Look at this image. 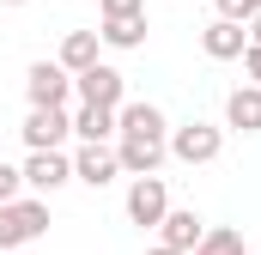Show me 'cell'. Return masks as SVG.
Masks as SVG:
<instances>
[{
    "mask_svg": "<svg viewBox=\"0 0 261 255\" xmlns=\"http://www.w3.org/2000/svg\"><path fill=\"white\" fill-rule=\"evenodd\" d=\"M116 158L128 176H152L170 158V122L158 104H122L116 110Z\"/></svg>",
    "mask_w": 261,
    "mask_h": 255,
    "instance_id": "6da1fadb",
    "label": "cell"
},
{
    "mask_svg": "<svg viewBox=\"0 0 261 255\" xmlns=\"http://www.w3.org/2000/svg\"><path fill=\"white\" fill-rule=\"evenodd\" d=\"M49 231V200L43 194H18L0 207V249H24Z\"/></svg>",
    "mask_w": 261,
    "mask_h": 255,
    "instance_id": "7a4b0ae2",
    "label": "cell"
},
{
    "mask_svg": "<svg viewBox=\"0 0 261 255\" xmlns=\"http://www.w3.org/2000/svg\"><path fill=\"white\" fill-rule=\"evenodd\" d=\"M24 97L37 110H67L73 104V73L61 61H31L24 67Z\"/></svg>",
    "mask_w": 261,
    "mask_h": 255,
    "instance_id": "3957f363",
    "label": "cell"
},
{
    "mask_svg": "<svg viewBox=\"0 0 261 255\" xmlns=\"http://www.w3.org/2000/svg\"><path fill=\"white\" fill-rule=\"evenodd\" d=\"M219 152H225V128H213V122L170 128V158H176V164H213Z\"/></svg>",
    "mask_w": 261,
    "mask_h": 255,
    "instance_id": "277c9868",
    "label": "cell"
},
{
    "mask_svg": "<svg viewBox=\"0 0 261 255\" xmlns=\"http://www.w3.org/2000/svg\"><path fill=\"white\" fill-rule=\"evenodd\" d=\"M73 97H79V104H103V110H122V104H128V79H122L116 67L91 61L85 73H73Z\"/></svg>",
    "mask_w": 261,
    "mask_h": 255,
    "instance_id": "5b68a950",
    "label": "cell"
},
{
    "mask_svg": "<svg viewBox=\"0 0 261 255\" xmlns=\"http://www.w3.org/2000/svg\"><path fill=\"white\" fill-rule=\"evenodd\" d=\"M116 176H122L116 146H103V140H79V152H73V183H85V189H110Z\"/></svg>",
    "mask_w": 261,
    "mask_h": 255,
    "instance_id": "8992f818",
    "label": "cell"
},
{
    "mask_svg": "<svg viewBox=\"0 0 261 255\" xmlns=\"http://www.w3.org/2000/svg\"><path fill=\"white\" fill-rule=\"evenodd\" d=\"M73 183V158H67L61 146H43V152H31L24 158V189L31 194H55Z\"/></svg>",
    "mask_w": 261,
    "mask_h": 255,
    "instance_id": "52a82bcc",
    "label": "cell"
},
{
    "mask_svg": "<svg viewBox=\"0 0 261 255\" xmlns=\"http://www.w3.org/2000/svg\"><path fill=\"white\" fill-rule=\"evenodd\" d=\"M170 213V189H164V176L152 170V176H134L128 189V219L140 225V231H158V219Z\"/></svg>",
    "mask_w": 261,
    "mask_h": 255,
    "instance_id": "ba28073f",
    "label": "cell"
},
{
    "mask_svg": "<svg viewBox=\"0 0 261 255\" xmlns=\"http://www.w3.org/2000/svg\"><path fill=\"white\" fill-rule=\"evenodd\" d=\"M200 49H206V61H237V55L249 49V24H237V18H213V24L200 31Z\"/></svg>",
    "mask_w": 261,
    "mask_h": 255,
    "instance_id": "9c48e42d",
    "label": "cell"
},
{
    "mask_svg": "<svg viewBox=\"0 0 261 255\" xmlns=\"http://www.w3.org/2000/svg\"><path fill=\"white\" fill-rule=\"evenodd\" d=\"M18 134H24L31 152H43V146H61L67 134H73V116H67V110H37V104H31V116H24Z\"/></svg>",
    "mask_w": 261,
    "mask_h": 255,
    "instance_id": "30bf717a",
    "label": "cell"
},
{
    "mask_svg": "<svg viewBox=\"0 0 261 255\" xmlns=\"http://www.w3.org/2000/svg\"><path fill=\"white\" fill-rule=\"evenodd\" d=\"M200 231H206V219H200L195 207H170V213L158 219V243H170V249H189V255H195Z\"/></svg>",
    "mask_w": 261,
    "mask_h": 255,
    "instance_id": "8fae6325",
    "label": "cell"
},
{
    "mask_svg": "<svg viewBox=\"0 0 261 255\" xmlns=\"http://www.w3.org/2000/svg\"><path fill=\"white\" fill-rule=\"evenodd\" d=\"M225 128L237 134H261V85H237L225 97Z\"/></svg>",
    "mask_w": 261,
    "mask_h": 255,
    "instance_id": "7c38bea8",
    "label": "cell"
},
{
    "mask_svg": "<svg viewBox=\"0 0 261 255\" xmlns=\"http://www.w3.org/2000/svg\"><path fill=\"white\" fill-rule=\"evenodd\" d=\"M97 49H103V37H97V31H67V37H61V55H55V61H61L67 73H85V67L97 61Z\"/></svg>",
    "mask_w": 261,
    "mask_h": 255,
    "instance_id": "4fadbf2b",
    "label": "cell"
},
{
    "mask_svg": "<svg viewBox=\"0 0 261 255\" xmlns=\"http://www.w3.org/2000/svg\"><path fill=\"white\" fill-rule=\"evenodd\" d=\"M103 49H146V12H134V18H103Z\"/></svg>",
    "mask_w": 261,
    "mask_h": 255,
    "instance_id": "5bb4252c",
    "label": "cell"
},
{
    "mask_svg": "<svg viewBox=\"0 0 261 255\" xmlns=\"http://www.w3.org/2000/svg\"><path fill=\"white\" fill-rule=\"evenodd\" d=\"M73 134H79V140H110V134H116V110L79 104V110H73Z\"/></svg>",
    "mask_w": 261,
    "mask_h": 255,
    "instance_id": "9a60e30c",
    "label": "cell"
},
{
    "mask_svg": "<svg viewBox=\"0 0 261 255\" xmlns=\"http://www.w3.org/2000/svg\"><path fill=\"white\" fill-rule=\"evenodd\" d=\"M195 255H249V249H243V231H237V225H206Z\"/></svg>",
    "mask_w": 261,
    "mask_h": 255,
    "instance_id": "2e32d148",
    "label": "cell"
},
{
    "mask_svg": "<svg viewBox=\"0 0 261 255\" xmlns=\"http://www.w3.org/2000/svg\"><path fill=\"white\" fill-rule=\"evenodd\" d=\"M213 6H219V18H237V24H249L261 12V0H213Z\"/></svg>",
    "mask_w": 261,
    "mask_h": 255,
    "instance_id": "e0dca14e",
    "label": "cell"
},
{
    "mask_svg": "<svg viewBox=\"0 0 261 255\" xmlns=\"http://www.w3.org/2000/svg\"><path fill=\"white\" fill-rule=\"evenodd\" d=\"M18 194H24V170L0 164V207H6V200H18Z\"/></svg>",
    "mask_w": 261,
    "mask_h": 255,
    "instance_id": "ac0fdd59",
    "label": "cell"
},
{
    "mask_svg": "<svg viewBox=\"0 0 261 255\" xmlns=\"http://www.w3.org/2000/svg\"><path fill=\"white\" fill-rule=\"evenodd\" d=\"M103 6V18H134V12H146V0H97Z\"/></svg>",
    "mask_w": 261,
    "mask_h": 255,
    "instance_id": "d6986e66",
    "label": "cell"
},
{
    "mask_svg": "<svg viewBox=\"0 0 261 255\" xmlns=\"http://www.w3.org/2000/svg\"><path fill=\"white\" fill-rule=\"evenodd\" d=\"M237 61H243V73H249V85H261V43H249Z\"/></svg>",
    "mask_w": 261,
    "mask_h": 255,
    "instance_id": "ffe728a7",
    "label": "cell"
},
{
    "mask_svg": "<svg viewBox=\"0 0 261 255\" xmlns=\"http://www.w3.org/2000/svg\"><path fill=\"white\" fill-rule=\"evenodd\" d=\"M146 255H189V249H170V243H152Z\"/></svg>",
    "mask_w": 261,
    "mask_h": 255,
    "instance_id": "44dd1931",
    "label": "cell"
},
{
    "mask_svg": "<svg viewBox=\"0 0 261 255\" xmlns=\"http://www.w3.org/2000/svg\"><path fill=\"white\" fill-rule=\"evenodd\" d=\"M249 43H261V12H255V18H249Z\"/></svg>",
    "mask_w": 261,
    "mask_h": 255,
    "instance_id": "7402d4cb",
    "label": "cell"
},
{
    "mask_svg": "<svg viewBox=\"0 0 261 255\" xmlns=\"http://www.w3.org/2000/svg\"><path fill=\"white\" fill-rule=\"evenodd\" d=\"M0 6H24V0H0Z\"/></svg>",
    "mask_w": 261,
    "mask_h": 255,
    "instance_id": "603a6c76",
    "label": "cell"
},
{
    "mask_svg": "<svg viewBox=\"0 0 261 255\" xmlns=\"http://www.w3.org/2000/svg\"><path fill=\"white\" fill-rule=\"evenodd\" d=\"M0 255H18V249H0Z\"/></svg>",
    "mask_w": 261,
    "mask_h": 255,
    "instance_id": "cb8c5ba5",
    "label": "cell"
}]
</instances>
